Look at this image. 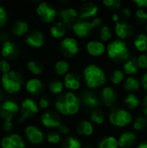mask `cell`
Here are the masks:
<instances>
[{"mask_svg": "<svg viewBox=\"0 0 147 148\" xmlns=\"http://www.w3.org/2000/svg\"><path fill=\"white\" fill-rule=\"evenodd\" d=\"M1 148H26L23 138L16 133H10L1 139Z\"/></svg>", "mask_w": 147, "mask_h": 148, "instance_id": "obj_17", "label": "cell"}, {"mask_svg": "<svg viewBox=\"0 0 147 148\" xmlns=\"http://www.w3.org/2000/svg\"><path fill=\"white\" fill-rule=\"evenodd\" d=\"M135 22L140 25H146L147 23V10L142 9H136L133 14Z\"/></svg>", "mask_w": 147, "mask_h": 148, "instance_id": "obj_42", "label": "cell"}, {"mask_svg": "<svg viewBox=\"0 0 147 148\" xmlns=\"http://www.w3.org/2000/svg\"><path fill=\"white\" fill-rule=\"evenodd\" d=\"M20 105L13 99H6L0 104V121H13L14 117L19 114Z\"/></svg>", "mask_w": 147, "mask_h": 148, "instance_id": "obj_10", "label": "cell"}, {"mask_svg": "<svg viewBox=\"0 0 147 148\" xmlns=\"http://www.w3.org/2000/svg\"><path fill=\"white\" fill-rule=\"evenodd\" d=\"M89 121L94 126H102L106 121V114L101 108L89 111Z\"/></svg>", "mask_w": 147, "mask_h": 148, "instance_id": "obj_33", "label": "cell"}, {"mask_svg": "<svg viewBox=\"0 0 147 148\" xmlns=\"http://www.w3.org/2000/svg\"><path fill=\"white\" fill-rule=\"evenodd\" d=\"M136 59L139 70H143L144 72L147 71V53L139 54L136 56Z\"/></svg>", "mask_w": 147, "mask_h": 148, "instance_id": "obj_45", "label": "cell"}, {"mask_svg": "<svg viewBox=\"0 0 147 148\" xmlns=\"http://www.w3.org/2000/svg\"><path fill=\"white\" fill-rule=\"evenodd\" d=\"M132 128L134 133L140 134L145 132L147 129V117L142 114H138L137 116L133 117L132 122Z\"/></svg>", "mask_w": 147, "mask_h": 148, "instance_id": "obj_32", "label": "cell"}, {"mask_svg": "<svg viewBox=\"0 0 147 148\" xmlns=\"http://www.w3.org/2000/svg\"><path fill=\"white\" fill-rule=\"evenodd\" d=\"M145 33L147 34V23L145 25Z\"/></svg>", "mask_w": 147, "mask_h": 148, "instance_id": "obj_57", "label": "cell"}, {"mask_svg": "<svg viewBox=\"0 0 147 148\" xmlns=\"http://www.w3.org/2000/svg\"><path fill=\"white\" fill-rule=\"evenodd\" d=\"M25 44L32 49H40L45 43V36L42 30L34 29L29 31L24 39Z\"/></svg>", "mask_w": 147, "mask_h": 148, "instance_id": "obj_18", "label": "cell"}, {"mask_svg": "<svg viewBox=\"0 0 147 148\" xmlns=\"http://www.w3.org/2000/svg\"><path fill=\"white\" fill-rule=\"evenodd\" d=\"M24 88L29 95L39 96L43 92L44 84L41 79L37 77H33L29 78L24 82Z\"/></svg>", "mask_w": 147, "mask_h": 148, "instance_id": "obj_24", "label": "cell"}, {"mask_svg": "<svg viewBox=\"0 0 147 148\" xmlns=\"http://www.w3.org/2000/svg\"><path fill=\"white\" fill-rule=\"evenodd\" d=\"M113 33L115 34L117 39L126 42V40L133 38L136 34V29L132 23L120 20L114 23Z\"/></svg>", "mask_w": 147, "mask_h": 148, "instance_id": "obj_12", "label": "cell"}, {"mask_svg": "<svg viewBox=\"0 0 147 148\" xmlns=\"http://www.w3.org/2000/svg\"><path fill=\"white\" fill-rule=\"evenodd\" d=\"M108 79H109V82H111L112 86L115 87V86H119L123 83L124 80L126 79V75H125L124 72L122 71V69H115L110 72V74L108 75Z\"/></svg>", "mask_w": 147, "mask_h": 148, "instance_id": "obj_39", "label": "cell"}, {"mask_svg": "<svg viewBox=\"0 0 147 148\" xmlns=\"http://www.w3.org/2000/svg\"><path fill=\"white\" fill-rule=\"evenodd\" d=\"M8 20V13L6 9L0 4V28L5 26Z\"/></svg>", "mask_w": 147, "mask_h": 148, "instance_id": "obj_48", "label": "cell"}, {"mask_svg": "<svg viewBox=\"0 0 147 148\" xmlns=\"http://www.w3.org/2000/svg\"><path fill=\"white\" fill-rule=\"evenodd\" d=\"M134 148H147V140H143L138 143Z\"/></svg>", "mask_w": 147, "mask_h": 148, "instance_id": "obj_54", "label": "cell"}, {"mask_svg": "<svg viewBox=\"0 0 147 148\" xmlns=\"http://www.w3.org/2000/svg\"><path fill=\"white\" fill-rule=\"evenodd\" d=\"M111 20H112L114 23H116L117 22L120 21L121 19H120V16L119 13H118V12H114V13H113L112 16H111Z\"/></svg>", "mask_w": 147, "mask_h": 148, "instance_id": "obj_53", "label": "cell"}, {"mask_svg": "<svg viewBox=\"0 0 147 148\" xmlns=\"http://www.w3.org/2000/svg\"><path fill=\"white\" fill-rule=\"evenodd\" d=\"M122 71L124 72L125 75L127 76H135L139 73V69L137 64L136 56H131L122 64Z\"/></svg>", "mask_w": 147, "mask_h": 148, "instance_id": "obj_31", "label": "cell"}, {"mask_svg": "<svg viewBox=\"0 0 147 148\" xmlns=\"http://www.w3.org/2000/svg\"><path fill=\"white\" fill-rule=\"evenodd\" d=\"M3 89H2V88L0 87V102L3 101Z\"/></svg>", "mask_w": 147, "mask_h": 148, "instance_id": "obj_55", "label": "cell"}, {"mask_svg": "<svg viewBox=\"0 0 147 148\" xmlns=\"http://www.w3.org/2000/svg\"><path fill=\"white\" fill-rule=\"evenodd\" d=\"M0 142H1V137H0Z\"/></svg>", "mask_w": 147, "mask_h": 148, "instance_id": "obj_58", "label": "cell"}, {"mask_svg": "<svg viewBox=\"0 0 147 148\" xmlns=\"http://www.w3.org/2000/svg\"><path fill=\"white\" fill-rule=\"evenodd\" d=\"M133 46L139 54L147 53V34L145 32L135 34L133 39Z\"/></svg>", "mask_w": 147, "mask_h": 148, "instance_id": "obj_29", "label": "cell"}, {"mask_svg": "<svg viewBox=\"0 0 147 148\" xmlns=\"http://www.w3.org/2000/svg\"><path fill=\"white\" fill-rule=\"evenodd\" d=\"M133 3L137 7V9H147V0H133Z\"/></svg>", "mask_w": 147, "mask_h": 148, "instance_id": "obj_52", "label": "cell"}, {"mask_svg": "<svg viewBox=\"0 0 147 148\" xmlns=\"http://www.w3.org/2000/svg\"><path fill=\"white\" fill-rule=\"evenodd\" d=\"M122 88L126 94H137L141 89L139 78L136 76H126L122 83Z\"/></svg>", "mask_w": 147, "mask_h": 148, "instance_id": "obj_27", "label": "cell"}, {"mask_svg": "<svg viewBox=\"0 0 147 148\" xmlns=\"http://www.w3.org/2000/svg\"><path fill=\"white\" fill-rule=\"evenodd\" d=\"M139 81H140L141 88L144 89V91L147 93V71L143 72V74L139 78Z\"/></svg>", "mask_w": 147, "mask_h": 148, "instance_id": "obj_51", "label": "cell"}, {"mask_svg": "<svg viewBox=\"0 0 147 148\" xmlns=\"http://www.w3.org/2000/svg\"><path fill=\"white\" fill-rule=\"evenodd\" d=\"M97 148H119L118 139L112 134L106 135L99 140Z\"/></svg>", "mask_w": 147, "mask_h": 148, "instance_id": "obj_38", "label": "cell"}, {"mask_svg": "<svg viewBox=\"0 0 147 148\" xmlns=\"http://www.w3.org/2000/svg\"><path fill=\"white\" fill-rule=\"evenodd\" d=\"M40 109L37 105V101L31 98L26 97L24 98L20 104L19 110V123H23L24 121L34 118L39 113Z\"/></svg>", "mask_w": 147, "mask_h": 148, "instance_id": "obj_7", "label": "cell"}, {"mask_svg": "<svg viewBox=\"0 0 147 148\" xmlns=\"http://www.w3.org/2000/svg\"><path fill=\"white\" fill-rule=\"evenodd\" d=\"M79 96L81 100V108H85L88 111L102 107L98 94L95 93L94 90H90V89L82 90Z\"/></svg>", "mask_w": 147, "mask_h": 148, "instance_id": "obj_13", "label": "cell"}, {"mask_svg": "<svg viewBox=\"0 0 147 148\" xmlns=\"http://www.w3.org/2000/svg\"><path fill=\"white\" fill-rule=\"evenodd\" d=\"M98 95L101 105L107 108H113L116 107L119 101L118 91L112 85H105L102 87Z\"/></svg>", "mask_w": 147, "mask_h": 148, "instance_id": "obj_9", "label": "cell"}, {"mask_svg": "<svg viewBox=\"0 0 147 148\" xmlns=\"http://www.w3.org/2000/svg\"><path fill=\"white\" fill-rule=\"evenodd\" d=\"M11 68V64L9 61L5 59H0V74L2 75L12 70Z\"/></svg>", "mask_w": 147, "mask_h": 148, "instance_id": "obj_47", "label": "cell"}, {"mask_svg": "<svg viewBox=\"0 0 147 148\" xmlns=\"http://www.w3.org/2000/svg\"><path fill=\"white\" fill-rule=\"evenodd\" d=\"M0 54L3 59L7 61L16 59L19 55V47L13 41L9 40L1 44Z\"/></svg>", "mask_w": 147, "mask_h": 148, "instance_id": "obj_23", "label": "cell"}, {"mask_svg": "<svg viewBox=\"0 0 147 148\" xmlns=\"http://www.w3.org/2000/svg\"><path fill=\"white\" fill-rule=\"evenodd\" d=\"M62 140V136L59 134L56 129H52L47 132L45 135V140L50 145H57L60 144Z\"/></svg>", "mask_w": 147, "mask_h": 148, "instance_id": "obj_41", "label": "cell"}, {"mask_svg": "<svg viewBox=\"0 0 147 148\" xmlns=\"http://www.w3.org/2000/svg\"><path fill=\"white\" fill-rule=\"evenodd\" d=\"M57 16H59L60 22H62L66 27L71 28L75 22L78 20V10L74 7H66L62 9Z\"/></svg>", "mask_w": 147, "mask_h": 148, "instance_id": "obj_19", "label": "cell"}, {"mask_svg": "<svg viewBox=\"0 0 147 148\" xmlns=\"http://www.w3.org/2000/svg\"><path fill=\"white\" fill-rule=\"evenodd\" d=\"M103 24V19L97 16L89 21H77L71 27L74 35L81 39L88 38L93 31Z\"/></svg>", "mask_w": 147, "mask_h": 148, "instance_id": "obj_6", "label": "cell"}, {"mask_svg": "<svg viewBox=\"0 0 147 148\" xmlns=\"http://www.w3.org/2000/svg\"><path fill=\"white\" fill-rule=\"evenodd\" d=\"M54 107L61 116H75L81 108L80 96L72 91L63 92L56 97Z\"/></svg>", "mask_w": 147, "mask_h": 148, "instance_id": "obj_1", "label": "cell"}, {"mask_svg": "<svg viewBox=\"0 0 147 148\" xmlns=\"http://www.w3.org/2000/svg\"><path fill=\"white\" fill-rule=\"evenodd\" d=\"M85 49L87 53L92 57H101L106 54V44L98 39L89 40L86 43Z\"/></svg>", "mask_w": 147, "mask_h": 148, "instance_id": "obj_22", "label": "cell"}, {"mask_svg": "<svg viewBox=\"0 0 147 148\" xmlns=\"http://www.w3.org/2000/svg\"><path fill=\"white\" fill-rule=\"evenodd\" d=\"M133 10L129 7H122L119 10V15L122 21H128L133 17Z\"/></svg>", "mask_w": 147, "mask_h": 148, "instance_id": "obj_46", "label": "cell"}, {"mask_svg": "<svg viewBox=\"0 0 147 148\" xmlns=\"http://www.w3.org/2000/svg\"><path fill=\"white\" fill-rule=\"evenodd\" d=\"M40 121L42 127L49 130H52L56 129L62 123V116L56 111L47 110L41 114Z\"/></svg>", "mask_w": 147, "mask_h": 148, "instance_id": "obj_14", "label": "cell"}, {"mask_svg": "<svg viewBox=\"0 0 147 148\" xmlns=\"http://www.w3.org/2000/svg\"><path fill=\"white\" fill-rule=\"evenodd\" d=\"M59 50L63 57L72 59L80 52V46L77 39L73 36L63 37L59 43Z\"/></svg>", "mask_w": 147, "mask_h": 148, "instance_id": "obj_8", "label": "cell"}, {"mask_svg": "<svg viewBox=\"0 0 147 148\" xmlns=\"http://www.w3.org/2000/svg\"><path fill=\"white\" fill-rule=\"evenodd\" d=\"M82 142L81 140L74 135L66 136L62 140L60 143V148H81Z\"/></svg>", "mask_w": 147, "mask_h": 148, "instance_id": "obj_37", "label": "cell"}, {"mask_svg": "<svg viewBox=\"0 0 147 148\" xmlns=\"http://www.w3.org/2000/svg\"><path fill=\"white\" fill-rule=\"evenodd\" d=\"M0 81L3 91L10 95L19 93L25 82L23 75L16 70H10L7 74L3 75Z\"/></svg>", "mask_w": 147, "mask_h": 148, "instance_id": "obj_4", "label": "cell"}, {"mask_svg": "<svg viewBox=\"0 0 147 148\" xmlns=\"http://www.w3.org/2000/svg\"><path fill=\"white\" fill-rule=\"evenodd\" d=\"M36 13L43 23H53L58 14L56 9L47 2H40L36 8Z\"/></svg>", "mask_w": 147, "mask_h": 148, "instance_id": "obj_11", "label": "cell"}, {"mask_svg": "<svg viewBox=\"0 0 147 148\" xmlns=\"http://www.w3.org/2000/svg\"><path fill=\"white\" fill-rule=\"evenodd\" d=\"M70 65L67 60L60 59L54 64V72L58 76H64L69 72Z\"/></svg>", "mask_w": 147, "mask_h": 148, "instance_id": "obj_40", "label": "cell"}, {"mask_svg": "<svg viewBox=\"0 0 147 148\" xmlns=\"http://www.w3.org/2000/svg\"><path fill=\"white\" fill-rule=\"evenodd\" d=\"M26 68L29 72L33 75H41L44 72V65L41 61L36 59L29 60L26 62Z\"/></svg>", "mask_w": 147, "mask_h": 148, "instance_id": "obj_35", "label": "cell"}, {"mask_svg": "<svg viewBox=\"0 0 147 148\" xmlns=\"http://www.w3.org/2000/svg\"><path fill=\"white\" fill-rule=\"evenodd\" d=\"M102 4L108 10L116 11L120 10L123 6V2L121 0H103Z\"/></svg>", "mask_w": 147, "mask_h": 148, "instance_id": "obj_43", "label": "cell"}, {"mask_svg": "<svg viewBox=\"0 0 147 148\" xmlns=\"http://www.w3.org/2000/svg\"><path fill=\"white\" fill-rule=\"evenodd\" d=\"M100 11V7L94 2H84L78 10L77 21H89L95 17Z\"/></svg>", "mask_w": 147, "mask_h": 148, "instance_id": "obj_15", "label": "cell"}, {"mask_svg": "<svg viewBox=\"0 0 147 148\" xmlns=\"http://www.w3.org/2000/svg\"><path fill=\"white\" fill-rule=\"evenodd\" d=\"M82 77L80 74L70 71L66 75L63 76V85L68 91L75 92L79 90L81 87Z\"/></svg>", "mask_w": 147, "mask_h": 148, "instance_id": "obj_20", "label": "cell"}, {"mask_svg": "<svg viewBox=\"0 0 147 148\" xmlns=\"http://www.w3.org/2000/svg\"><path fill=\"white\" fill-rule=\"evenodd\" d=\"M106 54L111 62L117 64H123L132 56L128 43L117 38L106 45Z\"/></svg>", "mask_w": 147, "mask_h": 148, "instance_id": "obj_3", "label": "cell"}, {"mask_svg": "<svg viewBox=\"0 0 147 148\" xmlns=\"http://www.w3.org/2000/svg\"><path fill=\"white\" fill-rule=\"evenodd\" d=\"M37 105L39 109H42V110H46L51 106V100L50 97L49 95H42L40 96L38 101H37Z\"/></svg>", "mask_w": 147, "mask_h": 148, "instance_id": "obj_44", "label": "cell"}, {"mask_svg": "<svg viewBox=\"0 0 147 148\" xmlns=\"http://www.w3.org/2000/svg\"><path fill=\"white\" fill-rule=\"evenodd\" d=\"M97 34L98 40L102 42L103 43L111 42L113 37V32L112 31L111 28L107 24H101L100 27H98Z\"/></svg>", "mask_w": 147, "mask_h": 148, "instance_id": "obj_34", "label": "cell"}, {"mask_svg": "<svg viewBox=\"0 0 147 148\" xmlns=\"http://www.w3.org/2000/svg\"><path fill=\"white\" fill-rule=\"evenodd\" d=\"M141 99L137 94H126L123 98L124 108L130 112L140 108Z\"/></svg>", "mask_w": 147, "mask_h": 148, "instance_id": "obj_28", "label": "cell"}, {"mask_svg": "<svg viewBox=\"0 0 147 148\" xmlns=\"http://www.w3.org/2000/svg\"><path fill=\"white\" fill-rule=\"evenodd\" d=\"M56 129L62 136H68L70 132H71L70 127L67 124H64V123H62Z\"/></svg>", "mask_w": 147, "mask_h": 148, "instance_id": "obj_49", "label": "cell"}, {"mask_svg": "<svg viewBox=\"0 0 147 148\" xmlns=\"http://www.w3.org/2000/svg\"><path fill=\"white\" fill-rule=\"evenodd\" d=\"M64 85L62 80L54 78L50 80L48 83V90L49 92L55 96H59L64 92Z\"/></svg>", "mask_w": 147, "mask_h": 148, "instance_id": "obj_36", "label": "cell"}, {"mask_svg": "<svg viewBox=\"0 0 147 148\" xmlns=\"http://www.w3.org/2000/svg\"><path fill=\"white\" fill-rule=\"evenodd\" d=\"M67 27L60 21L54 22L50 28H49V34L50 36L54 39H62L66 36L67 33Z\"/></svg>", "mask_w": 147, "mask_h": 148, "instance_id": "obj_30", "label": "cell"}, {"mask_svg": "<svg viewBox=\"0 0 147 148\" xmlns=\"http://www.w3.org/2000/svg\"><path fill=\"white\" fill-rule=\"evenodd\" d=\"M24 135L26 140L32 145L39 146L45 141V134L36 126L29 125L24 129Z\"/></svg>", "mask_w": 147, "mask_h": 148, "instance_id": "obj_16", "label": "cell"}, {"mask_svg": "<svg viewBox=\"0 0 147 148\" xmlns=\"http://www.w3.org/2000/svg\"><path fill=\"white\" fill-rule=\"evenodd\" d=\"M140 109H141V114L147 117V93L144 95V97L141 100Z\"/></svg>", "mask_w": 147, "mask_h": 148, "instance_id": "obj_50", "label": "cell"}, {"mask_svg": "<svg viewBox=\"0 0 147 148\" xmlns=\"http://www.w3.org/2000/svg\"><path fill=\"white\" fill-rule=\"evenodd\" d=\"M75 131L81 137H91L94 133V126L89 120H80L75 125Z\"/></svg>", "mask_w": 147, "mask_h": 148, "instance_id": "obj_25", "label": "cell"}, {"mask_svg": "<svg viewBox=\"0 0 147 148\" xmlns=\"http://www.w3.org/2000/svg\"><path fill=\"white\" fill-rule=\"evenodd\" d=\"M81 77L87 88L90 90L101 88L107 82V75L105 70L95 63L86 65L83 69Z\"/></svg>", "mask_w": 147, "mask_h": 148, "instance_id": "obj_2", "label": "cell"}, {"mask_svg": "<svg viewBox=\"0 0 147 148\" xmlns=\"http://www.w3.org/2000/svg\"><path fill=\"white\" fill-rule=\"evenodd\" d=\"M29 32V24L27 21L18 19L10 27V34L15 37H23Z\"/></svg>", "mask_w": 147, "mask_h": 148, "instance_id": "obj_26", "label": "cell"}, {"mask_svg": "<svg viewBox=\"0 0 147 148\" xmlns=\"http://www.w3.org/2000/svg\"><path fill=\"white\" fill-rule=\"evenodd\" d=\"M117 139L119 148H134L139 140L138 134L132 130L124 131Z\"/></svg>", "mask_w": 147, "mask_h": 148, "instance_id": "obj_21", "label": "cell"}, {"mask_svg": "<svg viewBox=\"0 0 147 148\" xmlns=\"http://www.w3.org/2000/svg\"><path fill=\"white\" fill-rule=\"evenodd\" d=\"M81 148H94L92 145H86V146H82Z\"/></svg>", "mask_w": 147, "mask_h": 148, "instance_id": "obj_56", "label": "cell"}, {"mask_svg": "<svg viewBox=\"0 0 147 148\" xmlns=\"http://www.w3.org/2000/svg\"><path fill=\"white\" fill-rule=\"evenodd\" d=\"M133 115L132 112L125 108L114 107L111 108L108 114V121L110 125L115 128H126L132 124Z\"/></svg>", "mask_w": 147, "mask_h": 148, "instance_id": "obj_5", "label": "cell"}]
</instances>
